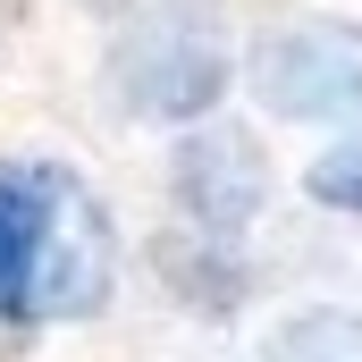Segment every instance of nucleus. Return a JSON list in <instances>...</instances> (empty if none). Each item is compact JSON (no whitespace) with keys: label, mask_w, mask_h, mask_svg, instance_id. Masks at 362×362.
Listing matches in <instances>:
<instances>
[{"label":"nucleus","mask_w":362,"mask_h":362,"mask_svg":"<svg viewBox=\"0 0 362 362\" xmlns=\"http://www.w3.org/2000/svg\"><path fill=\"white\" fill-rule=\"evenodd\" d=\"M110 76H118V93H127L135 118L185 127V118L219 110V93H228V42H219V25L202 8L169 0V8H152V17H135L118 34Z\"/></svg>","instance_id":"1"},{"label":"nucleus","mask_w":362,"mask_h":362,"mask_svg":"<svg viewBox=\"0 0 362 362\" xmlns=\"http://www.w3.org/2000/svg\"><path fill=\"white\" fill-rule=\"evenodd\" d=\"M253 93L278 118L362 127V25L346 17H295L253 42Z\"/></svg>","instance_id":"2"},{"label":"nucleus","mask_w":362,"mask_h":362,"mask_svg":"<svg viewBox=\"0 0 362 362\" xmlns=\"http://www.w3.org/2000/svg\"><path fill=\"white\" fill-rule=\"evenodd\" d=\"M270 194V160L245 127H194L177 144V202L211 228V236H236Z\"/></svg>","instance_id":"3"},{"label":"nucleus","mask_w":362,"mask_h":362,"mask_svg":"<svg viewBox=\"0 0 362 362\" xmlns=\"http://www.w3.org/2000/svg\"><path fill=\"white\" fill-rule=\"evenodd\" d=\"M59 194H68V177H59V169H0V320L42 312Z\"/></svg>","instance_id":"4"},{"label":"nucleus","mask_w":362,"mask_h":362,"mask_svg":"<svg viewBox=\"0 0 362 362\" xmlns=\"http://www.w3.org/2000/svg\"><path fill=\"white\" fill-rule=\"evenodd\" d=\"M270 362H362V312H295L286 329L270 337Z\"/></svg>","instance_id":"5"},{"label":"nucleus","mask_w":362,"mask_h":362,"mask_svg":"<svg viewBox=\"0 0 362 362\" xmlns=\"http://www.w3.org/2000/svg\"><path fill=\"white\" fill-rule=\"evenodd\" d=\"M303 194H312V202H329V211H362V135H354V144H337L329 160H312Z\"/></svg>","instance_id":"6"}]
</instances>
